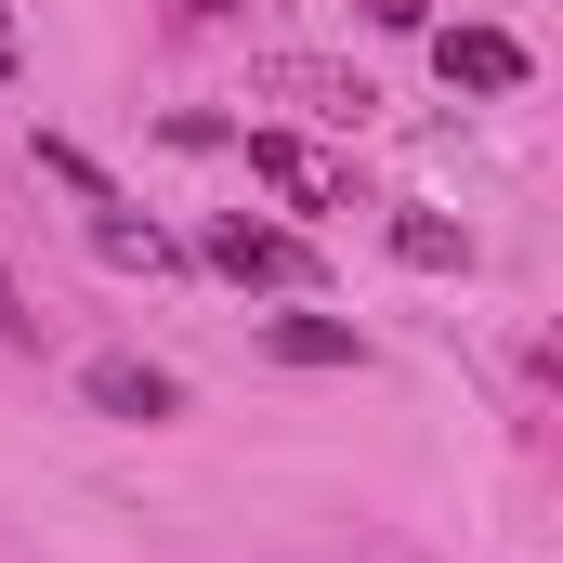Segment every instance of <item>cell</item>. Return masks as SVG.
Segmentation results:
<instances>
[{
    "label": "cell",
    "instance_id": "obj_4",
    "mask_svg": "<svg viewBox=\"0 0 563 563\" xmlns=\"http://www.w3.org/2000/svg\"><path fill=\"white\" fill-rule=\"evenodd\" d=\"M250 170H263V184H288V197H314V210L341 197V170H328L301 132H250Z\"/></svg>",
    "mask_w": 563,
    "mask_h": 563
},
{
    "label": "cell",
    "instance_id": "obj_10",
    "mask_svg": "<svg viewBox=\"0 0 563 563\" xmlns=\"http://www.w3.org/2000/svg\"><path fill=\"white\" fill-rule=\"evenodd\" d=\"M0 66H13V13H0Z\"/></svg>",
    "mask_w": 563,
    "mask_h": 563
},
{
    "label": "cell",
    "instance_id": "obj_6",
    "mask_svg": "<svg viewBox=\"0 0 563 563\" xmlns=\"http://www.w3.org/2000/svg\"><path fill=\"white\" fill-rule=\"evenodd\" d=\"M394 263H420V276H459V263H472V236H459L445 210H407V223H394Z\"/></svg>",
    "mask_w": 563,
    "mask_h": 563
},
{
    "label": "cell",
    "instance_id": "obj_8",
    "mask_svg": "<svg viewBox=\"0 0 563 563\" xmlns=\"http://www.w3.org/2000/svg\"><path fill=\"white\" fill-rule=\"evenodd\" d=\"M40 170H53V184H66V197H92V210H119V197H106V170H92V157H79V144H53V132H40Z\"/></svg>",
    "mask_w": 563,
    "mask_h": 563
},
{
    "label": "cell",
    "instance_id": "obj_7",
    "mask_svg": "<svg viewBox=\"0 0 563 563\" xmlns=\"http://www.w3.org/2000/svg\"><path fill=\"white\" fill-rule=\"evenodd\" d=\"M92 250H106V263H144V276H170V236H157V223H119V210L92 223Z\"/></svg>",
    "mask_w": 563,
    "mask_h": 563
},
{
    "label": "cell",
    "instance_id": "obj_3",
    "mask_svg": "<svg viewBox=\"0 0 563 563\" xmlns=\"http://www.w3.org/2000/svg\"><path fill=\"white\" fill-rule=\"evenodd\" d=\"M79 394H92L106 420H170V407H184V380H170V367H144V354H92V380H79Z\"/></svg>",
    "mask_w": 563,
    "mask_h": 563
},
{
    "label": "cell",
    "instance_id": "obj_2",
    "mask_svg": "<svg viewBox=\"0 0 563 563\" xmlns=\"http://www.w3.org/2000/svg\"><path fill=\"white\" fill-rule=\"evenodd\" d=\"M432 66H445L459 92H525V40H511V26H445Z\"/></svg>",
    "mask_w": 563,
    "mask_h": 563
},
{
    "label": "cell",
    "instance_id": "obj_5",
    "mask_svg": "<svg viewBox=\"0 0 563 563\" xmlns=\"http://www.w3.org/2000/svg\"><path fill=\"white\" fill-rule=\"evenodd\" d=\"M263 341H276L288 367H354V328H341V314H276Z\"/></svg>",
    "mask_w": 563,
    "mask_h": 563
},
{
    "label": "cell",
    "instance_id": "obj_1",
    "mask_svg": "<svg viewBox=\"0 0 563 563\" xmlns=\"http://www.w3.org/2000/svg\"><path fill=\"white\" fill-rule=\"evenodd\" d=\"M210 263H223L236 288H301V276H314V250L276 236V223H250V210H236V223H210Z\"/></svg>",
    "mask_w": 563,
    "mask_h": 563
},
{
    "label": "cell",
    "instance_id": "obj_9",
    "mask_svg": "<svg viewBox=\"0 0 563 563\" xmlns=\"http://www.w3.org/2000/svg\"><path fill=\"white\" fill-rule=\"evenodd\" d=\"M0 341H40V301L13 288V263H0Z\"/></svg>",
    "mask_w": 563,
    "mask_h": 563
}]
</instances>
